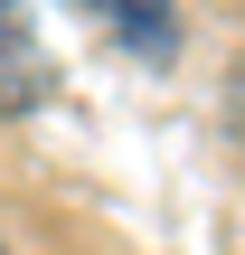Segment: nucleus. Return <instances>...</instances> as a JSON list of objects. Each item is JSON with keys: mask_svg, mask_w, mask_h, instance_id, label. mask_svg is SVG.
Masks as SVG:
<instances>
[{"mask_svg": "<svg viewBox=\"0 0 245 255\" xmlns=\"http://www.w3.org/2000/svg\"><path fill=\"white\" fill-rule=\"evenodd\" d=\"M47 104V47H38V9L0 0V114H38Z\"/></svg>", "mask_w": 245, "mask_h": 255, "instance_id": "f257e3e1", "label": "nucleus"}, {"mask_svg": "<svg viewBox=\"0 0 245 255\" xmlns=\"http://www.w3.org/2000/svg\"><path fill=\"white\" fill-rule=\"evenodd\" d=\"M85 9L113 28L123 57H142V66H170L179 57V0H85Z\"/></svg>", "mask_w": 245, "mask_h": 255, "instance_id": "f03ea898", "label": "nucleus"}]
</instances>
